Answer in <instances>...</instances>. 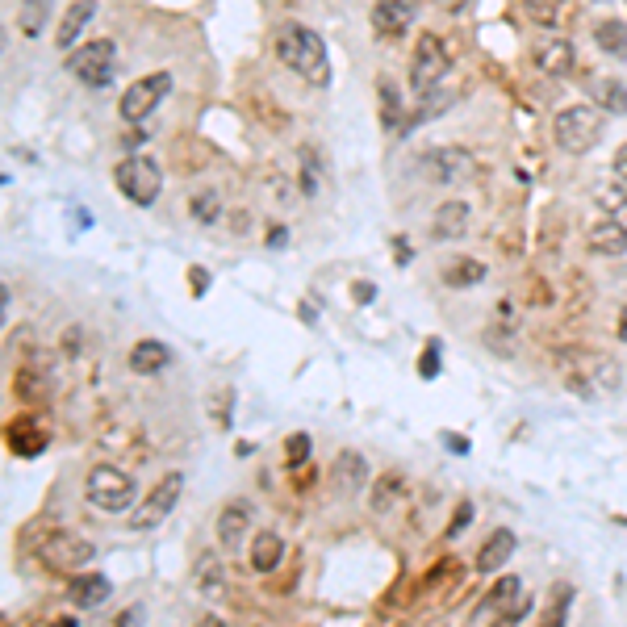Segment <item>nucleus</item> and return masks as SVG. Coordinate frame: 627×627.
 <instances>
[{"label": "nucleus", "mask_w": 627, "mask_h": 627, "mask_svg": "<svg viewBox=\"0 0 627 627\" xmlns=\"http://www.w3.org/2000/svg\"><path fill=\"white\" fill-rule=\"evenodd\" d=\"M285 561V540L276 531H255L251 536V569L255 573H272Z\"/></svg>", "instance_id": "5701e85b"}, {"label": "nucleus", "mask_w": 627, "mask_h": 627, "mask_svg": "<svg viewBox=\"0 0 627 627\" xmlns=\"http://www.w3.org/2000/svg\"><path fill=\"white\" fill-rule=\"evenodd\" d=\"M189 276H193V293H197V297H201V293H205V289H209V272H205V268H193V272H189Z\"/></svg>", "instance_id": "c03bdc74"}, {"label": "nucleus", "mask_w": 627, "mask_h": 627, "mask_svg": "<svg viewBox=\"0 0 627 627\" xmlns=\"http://www.w3.org/2000/svg\"><path fill=\"white\" fill-rule=\"evenodd\" d=\"M414 21V5L410 0H377L373 5V30L381 38H402Z\"/></svg>", "instance_id": "f3484780"}, {"label": "nucleus", "mask_w": 627, "mask_h": 627, "mask_svg": "<svg viewBox=\"0 0 627 627\" xmlns=\"http://www.w3.org/2000/svg\"><path fill=\"white\" fill-rule=\"evenodd\" d=\"M598 205H602V214L615 218L627 226V184L623 180H611V184H602L598 189Z\"/></svg>", "instance_id": "c756f323"}, {"label": "nucleus", "mask_w": 627, "mask_h": 627, "mask_svg": "<svg viewBox=\"0 0 627 627\" xmlns=\"http://www.w3.org/2000/svg\"><path fill=\"white\" fill-rule=\"evenodd\" d=\"M113 594V582L105 573H72V586H67V598H72V607L80 611H92V607H101V602H109Z\"/></svg>", "instance_id": "2eb2a0df"}, {"label": "nucleus", "mask_w": 627, "mask_h": 627, "mask_svg": "<svg viewBox=\"0 0 627 627\" xmlns=\"http://www.w3.org/2000/svg\"><path fill=\"white\" fill-rule=\"evenodd\" d=\"M113 184H118V193L138 205V209H151L164 193V168L155 164L151 155H126L118 168H113Z\"/></svg>", "instance_id": "20e7f679"}, {"label": "nucleus", "mask_w": 627, "mask_h": 627, "mask_svg": "<svg viewBox=\"0 0 627 627\" xmlns=\"http://www.w3.org/2000/svg\"><path fill=\"white\" fill-rule=\"evenodd\" d=\"M180 494H184V473H180V469L164 473V477L151 485V494L143 498V506H138L134 515H130V527H134V531H155V527L176 510Z\"/></svg>", "instance_id": "9d476101"}, {"label": "nucleus", "mask_w": 627, "mask_h": 627, "mask_svg": "<svg viewBox=\"0 0 627 627\" xmlns=\"http://www.w3.org/2000/svg\"><path fill=\"white\" fill-rule=\"evenodd\" d=\"M452 72V55H448V46L439 34H418L414 42V51H410V88L423 97V92H435V88H444Z\"/></svg>", "instance_id": "39448f33"}, {"label": "nucleus", "mask_w": 627, "mask_h": 627, "mask_svg": "<svg viewBox=\"0 0 627 627\" xmlns=\"http://www.w3.org/2000/svg\"><path fill=\"white\" fill-rule=\"evenodd\" d=\"M377 97H381V126L385 130H406V122H402V97H398V88L389 84V76H381V84H377Z\"/></svg>", "instance_id": "c85d7f7f"}, {"label": "nucleus", "mask_w": 627, "mask_h": 627, "mask_svg": "<svg viewBox=\"0 0 627 627\" xmlns=\"http://www.w3.org/2000/svg\"><path fill=\"white\" fill-rule=\"evenodd\" d=\"M84 498L97 510H105V515H126L138 498V481L126 469H118V464H97L84 477Z\"/></svg>", "instance_id": "f03ea898"}, {"label": "nucleus", "mask_w": 627, "mask_h": 627, "mask_svg": "<svg viewBox=\"0 0 627 627\" xmlns=\"http://www.w3.org/2000/svg\"><path fill=\"white\" fill-rule=\"evenodd\" d=\"M9 448H13L17 456H38V452L46 448V435H42V427L30 423V418H21V423L9 427Z\"/></svg>", "instance_id": "cd10ccee"}, {"label": "nucleus", "mask_w": 627, "mask_h": 627, "mask_svg": "<svg viewBox=\"0 0 627 627\" xmlns=\"http://www.w3.org/2000/svg\"><path fill=\"white\" fill-rule=\"evenodd\" d=\"M168 92H172V72H151V76H138V80L122 92V105H118L122 122L143 126V122L151 118V113L168 101Z\"/></svg>", "instance_id": "6e6552de"}, {"label": "nucleus", "mask_w": 627, "mask_h": 627, "mask_svg": "<svg viewBox=\"0 0 627 627\" xmlns=\"http://www.w3.org/2000/svg\"><path fill=\"white\" fill-rule=\"evenodd\" d=\"M439 281H444L448 289H473V285L485 281V264L469 260V255H456V260H448L444 268H439Z\"/></svg>", "instance_id": "393cba45"}, {"label": "nucleus", "mask_w": 627, "mask_h": 627, "mask_svg": "<svg viewBox=\"0 0 627 627\" xmlns=\"http://www.w3.org/2000/svg\"><path fill=\"white\" fill-rule=\"evenodd\" d=\"M285 243H289V230H285V226H272V230H268V247H272V251H281Z\"/></svg>", "instance_id": "37998d69"}, {"label": "nucleus", "mask_w": 627, "mask_h": 627, "mask_svg": "<svg viewBox=\"0 0 627 627\" xmlns=\"http://www.w3.org/2000/svg\"><path fill=\"white\" fill-rule=\"evenodd\" d=\"M143 623H147V607H143V602H134V607H126L109 627H143Z\"/></svg>", "instance_id": "ea45409f"}, {"label": "nucleus", "mask_w": 627, "mask_h": 627, "mask_svg": "<svg viewBox=\"0 0 627 627\" xmlns=\"http://www.w3.org/2000/svg\"><path fill=\"white\" fill-rule=\"evenodd\" d=\"M55 627H76V619H63V623H55Z\"/></svg>", "instance_id": "8fccbe9b"}, {"label": "nucleus", "mask_w": 627, "mask_h": 627, "mask_svg": "<svg viewBox=\"0 0 627 627\" xmlns=\"http://www.w3.org/2000/svg\"><path fill=\"white\" fill-rule=\"evenodd\" d=\"M531 607H536V602H531V594H527V598L519 602V607H515V611H506V615H498V623H494V627H523V619L531 615Z\"/></svg>", "instance_id": "58836bf2"}, {"label": "nucleus", "mask_w": 627, "mask_h": 627, "mask_svg": "<svg viewBox=\"0 0 627 627\" xmlns=\"http://www.w3.org/2000/svg\"><path fill=\"white\" fill-rule=\"evenodd\" d=\"M569 602H573V586H556V607L548 611V627H565Z\"/></svg>", "instance_id": "4c0bfd02"}, {"label": "nucleus", "mask_w": 627, "mask_h": 627, "mask_svg": "<svg viewBox=\"0 0 627 627\" xmlns=\"http://www.w3.org/2000/svg\"><path fill=\"white\" fill-rule=\"evenodd\" d=\"M418 172L427 176V184H464L477 176V155L464 147H431L418 155Z\"/></svg>", "instance_id": "1a4fd4ad"}, {"label": "nucleus", "mask_w": 627, "mask_h": 627, "mask_svg": "<svg viewBox=\"0 0 627 627\" xmlns=\"http://www.w3.org/2000/svg\"><path fill=\"white\" fill-rule=\"evenodd\" d=\"M197 627H226V623H222V619H218V615H205V619H201V623H197Z\"/></svg>", "instance_id": "de8ad7c7"}, {"label": "nucleus", "mask_w": 627, "mask_h": 627, "mask_svg": "<svg viewBox=\"0 0 627 627\" xmlns=\"http://www.w3.org/2000/svg\"><path fill=\"white\" fill-rule=\"evenodd\" d=\"M473 515H477V506H473L469 498H464V502L456 506V515H452V523L444 527V540H448V544H452V540H460V536H464V527H469V523H473Z\"/></svg>", "instance_id": "c9c22d12"}, {"label": "nucleus", "mask_w": 627, "mask_h": 627, "mask_svg": "<svg viewBox=\"0 0 627 627\" xmlns=\"http://www.w3.org/2000/svg\"><path fill=\"white\" fill-rule=\"evenodd\" d=\"M523 598H527V586H523V577L506 573V577H498V582L490 586V594L481 598V615H506V611H515Z\"/></svg>", "instance_id": "6ab92c4d"}, {"label": "nucleus", "mask_w": 627, "mask_h": 627, "mask_svg": "<svg viewBox=\"0 0 627 627\" xmlns=\"http://www.w3.org/2000/svg\"><path fill=\"white\" fill-rule=\"evenodd\" d=\"M331 477L339 485V494H360L364 485H368V460L360 452H339Z\"/></svg>", "instance_id": "4be33fe9"}, {"label": "nucleus", "mask_w": 627, "mask_h": 627, "mask_svg": "<svg viewBox=\"0 0 627 627\" xmlns=\"http://www.w3.org/2000/svg\"><path fill=\"white\" fill-rule=\"evenodd\" d=\"M251 515H255V506L247 498H230L222 510H218V544L226 552H239L243 540H247V531H251Z\"/></svg>", "instance_id": "9b49d317"}, {"label": "nucleus", "mask_w": 627, "mask_h": 627, "mask_svg": "<svg viewBox=\"0 0 627 627\" xmlns=\"http://www.w3.org/2000/svg\"><path fill=\"white\" fill-rule=\"evenodd\" d=\"M439 347H444V343L431 339L427 352H423V360H418V377H423V381H435V377H439Z\"/></svg>", "instance_id": "e433bc0d"}, {"label": "nucleus", "mask_w": 627, "mask_h": 627, "mask_svg": "<svg viewBox=\"0 0 627 627\" xmlns=\"http://www.w3.org/2000/svg\"><path fill=\"white\" fill-rule=\"evenodd\" d=\"M193 582H197V590H201L205 598H218V594L226 590V569H222V561H218V552H201V556H197Z\"/></svg>", "instance_id": "a878e982"}, {"label": "nucleus", "mask_w": 627, "mask_h": 627, "mask_svg": "<svg viewBox=\"0 0 627 627\" xmlns=\"http://www.w3.org/2000/svg\"><path fill=\"white\" fill-rule=\"evenodd\" d=\"M439 439H444V444H448V452H456V456H469V439H464V435H452V431H444Z\"/></svg>", "instance_id": "a19ab883"}, {"label": "nucleus", "mask_w": 627, "mask_h": 627, "mask_svg": "<svg viewBox=\"0 0 627 627\" xmlns=\"http://www.w3.org/2000/svg\"><path fill=\"white\" fill-rule=\"evenodd\" d=\"M611 168H615V180H623L627 184V143L615 151V159H611Z\"/></svg>", "instance_id": "79ce46f5"}, {"label": "nucleus", "mask_w": 627, "mask_h": 627, "mask_svg": "<svg viewBox=\"0 0 627 627\" xmlns=\"http://www.w3.org/2000/svg\"><path fill=\"white\" fill-rule=\"evenodd\" d=\"M452 105V92H444V88H435V92H423L418 97V105H414V113H410V126H423V122H431V118H439Z\"/></svg>", "instance_id": "7c9ffc66"}, {"label": "nucleus", "mask_w": 627, "mask_h": 627, "mask_svg": "<svg viewBox=\"0 0 627 627\" xmlns=\"http://www.w3.org/2000/svg\"><path fill=\"white\" fill-rule=\"evenodd\" d=\"M92 17H97V5H92V0H72V5H67L63 21H59V34H55L59 51H67V55L76 51L80 38H84V30L92 26Z\"/></svg>", "instance_id": "4468645a"}, {"label": "nucleus", "mask_w": 627, "mask_h": 627, "mask_svg": "<svg viewBox=\"0 0 627 627\" xmlns=\"http://www.w3.org/2000/svg\"><path fill=\"white\" fill-rule=\"evenodd\" d=\"M594 46L602 55H611L619 63H627V21L619 17H602L598 26H594Z\"/></svg>", "instance_id": "b1692460"}, {"label": "nucleus", "mask_w": 627, "mask_h": 627, "mask_svg": "<svg viewBox=\"0 0 627 627\" xmlns=\"http://www.w3.org/2000/svg\"><path fill=\"white\" fill-rule=\"evenodd\" d=\"M172 364V347L168 343H159V339H138L130 347V368L138 377H155V373H164V368Z\"/></svg>", "instance_id": "aec40b11"}, {"label": "nucleus", "mask_w": 627, "mask_h": 627, "mask_svg": "<svg viewBox=\"0 0 627 627\" xmlns=\"http://www.w3.org/2000/svg\"><path fill=\"white\" fill-rule=\"evenodd\" d=\"M38 556H42V565H51L59 573H84L97 561V544L80 536V531H51V536L42 540Z\"/></svg>", "instance_id": "0eeeda50"}, {"label": "nucleus", "mask_w": 627, "mask_h": 627, "mask_svg": "<svg viewBox=\"0 0 627 627\" xmlns=\"http://www.w3.org/2000/svg\"><path fill=\"white\" fill-rule=\"evenodd\" d=\"M615 335H619V343H627V306L619 310V322H615Z\"/></svg>", "instance_id": "a18cd8bd"}, {"label": "nucleus", "mask_w": 627, "mask_h": 627, "mask_svg": "<svg viewBox=\"0 0 627 627\" xmlns=\"http://www.w3.org/2000/svg\"><path fill=\"white\" fill-rule=\"evenodd\" d=\"M602 130H607V113L586 105H569L556 113V143L569 155H590L602 143Z\"/></svg>", "instance_id": "7ed1b4c3"}, {"label": "nucleus", "mask_w": 627, "mask_h": 627, "mask_svg": "<svg viewBox=\"0 0 627 627\" xmlns=\"http://www.w3.org/2000/svg\"><path fill=\"white\" fill-rule=\"evenodd\" d=\"M439 5H444V9H452V13H456V9L464 5V0H439Z\"/></svg>", "instance_id": "09e8293b"}, {"label": "nucleus", "mask_w": 627, "mask_h": 627, "mask_svg": "<svg viewBox=\"0 0 627 627\" xmlns=\"http://www.w3.org/2000/svg\"><path fill=\"white\" fill-rule=\"evenodd\" d=\"M523 9L536 26H556L561 13H565V0H523Z\"/></svg>", "instance_id": "473e14b6"}, {"label": "nucleus", "mask_w": 627, "mask_h": 627, "mask_svg": "<svg viewBox=\"0 0 627 627\" xmlns=\"http://www.w3.org/2000/svg\"><path fill=\"white\" fill-rule=\"evenodd\" d=\"M276 59H281L289 72H297L306 84L327 88L331 84V55H327V42H322L310 26H297V21H285L276 30Z\"/></svg>", "instance_id": "f257e3e1"}, {"label": "nucleus", "mask_w": 627, "mask_h": 627, "mask_svg": "<svg viewBox=\"0 0 627 627\" xmlns=\"http://www.w3.org/2000/svg\"><path fill=\"white\" fill-rule=\"evenodd\" d=\"M310 452H314V439L306 431H293L285 439V469H301V464L310 460Z\"/></svg>", "instance_id": "72a5a7b5"}, {"label": "nucleus", "mask_w": 627, "mask_h": 627, "mask_svg": "<svg viewBox=\"0 0 627 627\" xmlns=\"http://www.w3.org/2000/svg\"><path fill=\"white\" fill-rule=\"evenodd\" d=\"M118 72V46L109 38H97V42H84L67 55V76H76L80 84L88 88H105Z\"/></svg>", "instance_id": "423d86ee"}, {"label": "nucleus", "mask_w": 627, "mask_h": 627, "mask_svg": "<svg viewBox=\"0 0 627 627\" xmlns=\"http://www.w3.org/2000/svg\"><path fill=\"white\" fill-rule=\"evenodd\" d=\"M586 247L594 255H607V260H615V255H627V226L615 222V218H598L586 230Z\"/></svg>", "instance_id": "a211bd4d"}, {"label": "nucleus", "mask_w": 627, "mask_h": 627, "mask_svg": "<svg viewBox=\"0 0 627 627\" xmlns=\"http://www.w3.org/2000/svg\"><path fill=\"white\" fill-rule=\"evenodd\" d=\"M586 97L594 109L615 113V118H627V84L615 76H590L586 80Z\"/></svg>", "instance_id": "dca6fc26"}, {"label": "nucleus", "mask_w": 627, "mask_h": 627, "mask_svg": "<svg viewBox=\"0 0 627 627\" xmlns=\"http://www.w3.org/2000/svg\"><path fill=\"white\" fill-rule=\"evenodd\" d=\"M297 159H301V193L306 197H318V189H322V164H318V151L306 143L297 151Z\"/></svg>", "instance_id": "2f4dec72"}, {"label": "nucleus", "mask_w": 627, "mask_h": 627, "mask_svg": "<svg viewBox=\"0 0 627 627\" xmlns=\"http://www.w3.org/2000/svg\"><path fill=\"white\" fill-rule=\"evenodd\" d=\"M51 9H55V0H21L17 30L26 34V38H42V30L51 26Z\"/></svg>", "instance_id": "bb28decb"}, {"label": "nucleus", "mask_w": 627, "mask_h": 627, "mask_svg": "<svg viewBox=\"0 0 627 627\" xmlns=\"http://www.w3.org/2000/svg\"><path fill=\"white\" fill-rule=\"evenodd\" d=\"M515 548H519L515 531H510V527H494V531H490V540L481 544V552H477L473 569H477L481 577H490V573H498V569L510 561V556H515Z\"/></svg>", "instance_id": "ddd939ff"}, {"label": "nucleus", "mask_w": 627, "mask_h": 627, "mask_svg": "<svg viewBox=\"0 0 627 627\" xmlns=\"http://www.w3.org/2000/svg\"><path fill=\"white\" fill-rule=\"evenodd\" d=\"M469 214L473 209L464 205V201H444L435 209V218H431V235L439 243H448V239H460L464 230H469Z\"/></svg>", "instance_id": "412c9836"}, {"label": "nucleus", "mask_w": 627, "mask_h": 627, "mask_svg": "<svg viewBox=\"0 0 627 627\" xmlns=\"http://www.w3.org/2000/svg\"><path fill=\"white\" fill-rule=\"evenodd\" d=\"M573 42L569 38H540L536 46H531V63L540 67L544 76H552V80H561V76H569L573 72Z\"/></svg>", "instance_id": "f8f14e48"}, {"label": "nucleus", "mask_w": 627, "mask_h": 627, "mask_svg": "<svg viewBox=\"0 0 627 627\" xmlns=\"http://www.w3.org/2000/svg\"><path fill=\"white\" fill-rule=\"evenodd\" d=\"M623 5H627V0H623Z\"/></svg>", "instance_id": "3c124183"}, {"label": "nucleus", "mask_w": 627, "mask_h": 627, "mask_svg": "<svg viewBox=\"0 0 627 627\" xmlns=\"http://www.w3.org/2000/svg\"><path fill=\"white\" fill-rule=\"evenodd\" d=\"M356 297H360V301H373L377 289H373V285H356Z\"/></svg>", "instance_id": "49530a36"}, {"label": "nucleus", "mask_w": 627, "mask_h": 627, "mask_svg": "<svg viewBox=\"0 0 627 627\" xmlns=\"http://www.w3.org/2000/svg\"><path fill=\"white\" fill-rule=\"evenodd\" d=\"M193 218H197L201 226H214V222L222 218V201H218L214 189H201V193L193 197Z\"/></svg>", "instance_id": "f704fd0d"}]
</instances>
